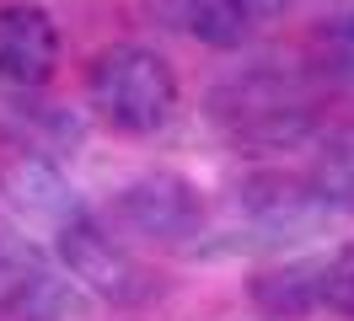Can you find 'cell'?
<instances>
[{
	"mask_svg": "<svg viewBox=\"0 0 354 321\" xmlns=\"http://www.w3.org/2000/svg\"><path fill=\"white\" fill-rule=\"evenodd\" d=\"M225 6H231L242 21H274V17H285L295 0H225Z\"/></svg>",
	"mask_w": 354,
	"mask_h": 321,
	"instance_id": "obj_13",
	"label": "cell"
},
{
	"mask_svg": "<svg viewBox=\"0 0 354 321\" xmlns=\"http://www.w3.org/2000/svg\"><path fill=\"white\" fill-rule=\"evenodd\" d=\"M59 241V262L70 268V278L91 289L97 300H108V305H145L156 295V278L151 268L140 262L134 252H124L108 231H102V220L97 214H70L65 225L54 231Z\"/></svg>",
	"mask_w": 354,
	"mask_h": 321,
	"instance_id": "obj_3",
	"label": "cell"
},
{
	"mask_svg": "<svg viewBox=\"0 0 354 321\" xmlns=\"http://www.w3.org/2000/svg\"><path fill=\"white\" fill-rule=\"evenodd\" d=\"M151 17L209 48H242L252 32V21H242L225 0H151Z\"/></svg>",
	"mask_w": 354,
	"mask_h": 321,
	"instance_id": "obj_8",
	"label": "cell"
},
{
	"mask_svg": "<svg viewBox=\"0 0 354 321\" xmlns=\"http://www.w3.org/2000/svg\"><path fill=\"white\" fill-rule=\"evenodd\" d=\"M59 64V27L44 6H0V81L6 86H44Z\"/></svg>",
	"mask_w": 354,
	"mask_h": 321,
	"instance_id": "obj_5",
	"label": "cell"
},
{
	"mask_svg": "<svg viewBox=\"0 0 354 321\" xmlns=\"http://www.w3.org/2000/svg\"><path fill=\"white\" fill-rule=\"evenodd\" d=\"M322 295H328V305H338V311H349V316H354V241H344L338 257L328 262V273H322Z\"/></svg>",
	"mask_w": 354,
	"mask_h": 321,
	"instance_id": "obj_12",
	"label": "cell"
},
{
	"mask_svg": "<svg viewBox=\"0 0 354 321\" xmlns=\"http://www.w3.org/2000/svg\"><path fill=\"white\" fill-rule=\"evenodd\" d=\"M215 124L247 145H295L311 128V91L279 70H247L215 91Z\"/></svg>",
	"mask_w": 354,
	"mask_h": 321,
	"instance_id": "obj_2",
	"label": "cell"
},
{
	"mask_svg": "<svg viewBox=\"0 0 354 321\" xmlns=\"http://www.w3.org/2000/svg\"><path fill=\"white\" fill-rule=\"evenodd\" d=\"M113 214L145 241H188L204 225V193L177 171H145L113 198Z\"/></svg>",
	"mask_w": 354,
	"mask_h": 321,
	"instance_id": "obj_4",
	"label": "cell"
},
{
	"mask_svg": "<svg viewBox=\"0 0 354 321\" xmlns=\"http://www.w3.org/2000/svg\"><path fill=\"white\" fill-rule=\"evenodd\" d=\"M0 193H6V204H17L27 220H44V225H65L70 214H81V198L75 188L65 182V171L54 166L48 155L38 150H17L6 166H0Z\"/></svg>",
	"mask_w": 354,
	"mask_h": 321,
	"instance_id": "obj_6",
	"label": "cell"
},
{
	"mask_svg": "<svg viewBox=\"0 0 354 321\" xmlns=\"http://www.w3.org/2000/svg\"><path fill=\"white\" fill-rule=\"evenodd\" d=\"M322 262H285V268H268L252 278V305L268 321H301L306 311L322 305Z\"/></svg>",
	"mask_w": 354,
	"mask_h": 321,
	"instance_id": "obj_9",
	"label": "cell"
},
{
	"mask_svg": "<svg viewBox=\"0 0 354 321\" xmlns=\"http://www.w3.org/2000/svg\"><path fill=\"white\" fill-rule=\"evenodd\" d=\"M311 188L322 204L354 214V124L333 128L317 145V166H311Z\"/></svg>",
	"mask_w": 354,
	"mask_h": 321,
	"instance_id": "obj_10",
	"label": "cell"
},
{
	"mask_svg": "<svg viewBox=\"0 0 354 321\" xmlns=\"http://www.w3.org/2000/svg\"><path fill=\"white\" fill-rule=\"evenodd\" d=\"M242 204L268 235H306V231H317V220L328 209V204L317 198V188H301V182H290V177L252 182V188L242 193Z\"/></svg>",
	"mask_w": 354,
	"mask_h": 321,
	"instance_id": "obj_7",
	"label": "cell"
},
{
	"mask_svg": "<svg viewBox=\"0 0 354 321\" xmlns=\"http://www.w3.org/2000/svg\"><path fill=\"white\" fill-rule=\"evenodd\" d=\"M44 268H38V252L22 241L17 225L0 220V295H27V284H38Z\"/></svg>",
	"mask_w": 354,
	"mask_h": 321,
	"instance_id": "obj_11",
	"label": "cell"
},
{
	"mask_svg": "<svg viewBox=\"0 0 354 321\" xmlns=\"http://www.w3.org/2000/svg\"><path fill=\"white\" fill-rule=\"evenodd\" d=\"M91 113L118 134H156L177 113V75L145 43H113L86 70Z\"/></svg>",
	"mask_w": 354,
	"mask_h": 321,
	"instance_id": "obj_1",
	"label": "cell"
}]
</instances>
